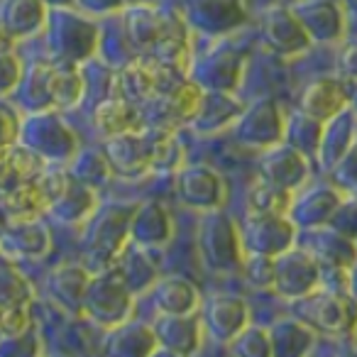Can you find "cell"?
Returning <instances> with one entry per match:
<instances>
[{"mask_svg":"<svg viewBox=\"0 0 357 357\" xmlns=\"http://www.w3.org/2000/svg\"><path fill=\"white\" fill-rule=\"evenodd\" d=\"M135 206L110 204L103 211H96L89 218V230L84 238L86 267L93 274L108 272L115 267L123 250L128 248L130 225H132Z\"/></svg>","mask_w":357,"mask_h":357,"instance_id":"obj_1","label":"cell"},{"mask_svg":"<svg viewBox=\"0 0 357 357\" xmlns=\"http://www.w3.org/2000/svg\"><path fill=\"white\" fill-rule=\"evenodd\" d=\"M199 250L206 267L213 272H240L245 259L243 235L220 208L204 211L199 225Z\"/></svg>","mask_w":357,"mask_h":357,"instance_id":"obj_2","label":"cell"},{"mask_svg":"<svg viewBox=\"0 0 357 357\" xmlns=\"http://www.w3.org/2000/svg\"><path fill=\"white\" fill-rule=\"evenodd\" d=\"M135 306V291L125 284V279L120 277L118 269H108V272L93 274L89 284V291L84 298V313L86 318L96 323L100 328H113L123 326L130 318Z\"/></svg>","mask_w":357,"mask_h":357,"instance_id":"obj_3","label":"cell"},{"mask_svg":"<svg viewBox=\"0 0 357 357\" xmlns=\"http://www.w3.org/2000/svg\"><path fill=\"white\" fill-rule=\"evenodd\" d=\"M37 184L47 194L50 213L61 223H84L96 213V194L74 172L50 169L42 172Z\"/></svg>","mask_w":357,"mask_h":357,"instance_id":"obj_4","label":"cell"},{"mask_svg":"<svg viewBox=\"0 0 357 357\" xmlns=\"http://www.w3.org/2000/svg\"><path fill=\"white\" fill-rule=\"evenodd\" d=\"M294 313L311 328L323 333H350L357 326V298L350 294L316 289L308 296L296 298Z\"/></svg>","mask_w":357,"mask_h":357,"instance_id":"obj_5","label":"cell"},{"mask_svg":"<svg viewBox=\"0 0 357 357\" xmlns=\"http://www.w3.org/2000/svg\"><path fill=\"white\" fill-rule=\"evenodd\" d=\"M22 144L35 149L45 159H74L79 154V142L69 125L61 120L59 113L54 110H37L22 120Z\"/></svg>","mask_w":357,"mask_h":357,"instance_id":"obj_6","label":"cell"},{"mask_svg":"<svg viewBox=\"0 0 357 357\" xmlns=\"http://www.w3.org/2000/svg\"><path fill=\"white\" fill-rule=\"evenodd\" d=\"M235 139L245 147L269 149L287 137L282 108L274 98H257L235 120Z\"/></svg>","mask_w":357,"mask_h":357,"instance_id":"obj_7","label":"cell"},{"mask_svg":"<svg viewBox=\"0 0 357 357\" xmlns=\"http://www.w3.org/2000/svg\"><path fill=\"white\" fill-rule=\"evenodd\" d=\"M50 40L61 61L79 64L98 50V27L76 13L56 10L50 15Z\"/></svg>","mask_w":357,"mask_h":357,"instance_id":"obj_8","label":"cell"},{"mask_svg":"<svg viewBox=\"0 0 357 357\" xmlns=\"http://www.w3.org/2000/svg\"><path fill=\"white\" fill-rule=\"evenodd\" d=\"M240 235H243L245 252L272 255V257H277V255L287 252L289 248H294L296 223L289 215L250 211L243 220Z\"/></svg>","mask_w":357,"mask_h":357,"instance_id":"obj_9","label":"cell"},{"mask_svg":"<svg viewBox=\"0 0 357 357\" xmlns=\"http://www.w3.org/2000/svg\"><path fill=\"white\" fill-rule=\"evenodd\" d=\"M321 289V262L308 250L289 248L277 255L274 291L287 298H301Z\"/></svg>","mask_w":357,"mask_h":357,"instance_id":"obj_10","label":"cell"},{"mask_svg":"<svg viewBox=\"0 0 357 357\" xmlns=\"http://www.w3.org/2000/svg\"><path fill=\"white\" fill-rule=\"evenodd\" d=\"M176 191L178 199L196 211L220 208L225 201V181L215 169L206 167V164H191V167L178 169Z\"/></svg>","mask_w":357,"mask_h":357,"instance_id":"obj_11","label":"cell"},{"mask_svg":"<svg viewBox=\"0 0 357 357\" xmlns=\"http://www.w3.org/2000/svg\"><path fill=\"white\" fill-rule=\"evenodd\" d=\"M201 96L204 89L196 84L194 79L184 81L178 89L169 91V93H159L152 100H147L149 108H152V125L157 130H167L172 132L174 128L184 123H191L201 105Z\"/></svg>","mask_w":357,"mask_h":357,"instance_id":"obj_12","label":"cell"},{"mask_svg":"<svg viewBox=\"0 0 357 357\" xmlns=\"http://www.w3.org/2000/svg\"><path fill=\"white\" fill-rule=\"evenodd\" d=\"M243 56L230 47H215L206 52L191 69V79L204 91H230L238 89L243 79Z\"/></svg>","mask_w":357,"mask_h":357,"instance_id":"obj_13","label":"cell"},{"mask_svg":"<svg viewBox=\"0 0 357 357\" xmlns=\"http://www.w3.org/2000/svg\"><path fill=\"white\" fill-rule=\"evenodd\" d=\"M262 40L274 54L294 56L301 54L311 45L306 27L289 8H269L262 17Z\"/></svg>","mask_w":357,"mask_h":357,"instance_id":"obj_14","label":"cell"},{"mask_svg":"<svg viewBox=\"0 0 357 357\" xmlns=\"http://www.w3.org/2000/svg\"><path fill=\"white\" fill-rule=\"evenodd\" d=\"M184 15L206 35H225L248 20L245 0H186Z\"/></svg>","mask_w":357,"mask_h":357,"instance_id":"obj_15","label":"cell"},{"mask_svg":"<svg viewBox=\"0 0 357 357\" xmlns=\"http://www.w3.org/2000/svg\"><path fill=\"white\" fill-rule=\"evenodd\" d=\"M204 326L218 342H233L250 326L248 303L233 294H215L204 303Z\"/></svg>","mask_w":357,"mask_h":357,"instance_id":"obj_16","label":"cell"},{"mask_svg":"<svg viewBox=\"0 0 357 357\" xmlns=\"http://www.w3.org/2000/svg\"><path fill=\"white\" fill-rule=\"evenodd\" d=\"M105 154L118 176H139L152 164V137L139 132H125L105 139Z\"/></svg>","mask_w":357,"mask_h":357,"instance_id":"obj_17","label":"cell"},{"mask_svg":"<svg viewBox=\"0 0 357 357\" xmlns=\"http://www.w3.org/2000/svg\"><path fill=\"white\" fill-rule=\"evenodd\" d=\"M291 10L313 42H337L345 35V13L335 0H301Z\"/></svg>","mask_w":357,"mask_h":357,"instance_id":"obj_18","label":"cell"},{"mask_svg":"<svg viewBox=\"0 0 357 357\" xmlns=\"http://www.w3.org/2000/svg\"><path fill=\"white\" fill-rule=\"evenodd\" d=\"M259 169H262L264 178L291 191H296L308 176L306 154L289 142H279L264 149L262 159H259Z\"/></svg>","mask_w":357,"mask_h":357,"instance_id":"obj_19","label":"cell"},{"mask_svg":"<svg viewBox=\"0 0 357 357\" xmlns=\"http://www.w3.org/2000/svg\"><path fill=\"white\" fill-rule=\"evenodd\" d=\"M159 350L169 355H194L201 347V323L194 313H162L154 323Z\"/></svg>","mask_w":357,"mask_h":357,"instance_id":"obj_20","label":"cell"},{"mask_svg":"<svg viewBox=\"0 0 357 357\" xmlns=\"http://www.w3.org/2000/svg\"><path fill=\"white\" fill-rule=\"evenodd\" d=\"M342 189H333V186H311L308 191H303L298 199H294L289 218L301 228H321L328 225V220L333 218V213L337 211V206L342 204Z\"/></svg>","mask_w":357,"mask_h":357,"instance_id":"obj_21","label":"cell"},{"mask_svg":"<svg viewBox=\"0 0 357 357\" xmlns=\"http://www.w3.org/2000/svg\"><path fill=\"white\" fill-rule=\"evenodd\" d=\"M96 130L105 139L125 132H139L144 128V115L137 110V103L123 96H105L93 110Z\"/></svg>","mask_w":357,"mask_h":357,"instance_id":"obj_22","label":"cell"},{"mask_svg":"<svg viewBox=\"0 0 357 357\" xmlns=\"http://www.w3.org/2000/svg\"><path fill=\"white\" fill-rule=\"evenodd\" d=\"M243 110V103L230 91H204L201 105L191 120V128L204 135L220 132L223 128L233 125Z\"/></svg>","mask_w":357,"mask_h":357,"instance_id":"obj_23","label":"cell"},{"mask_svg":"<svg viewBox=\"0 0 357 357\" xmlns=\"http://www.w3.org/2000/svg\"><path fill=\"white\" fill-rule=\"evenodd\" d=\"M130 235L142 248H164L174 235V220L159 201L135 206Z\"/></svg>","mask_w":357,"mask_h":357,"instance_id":"obj_24","label":"cell"},{"mask_svg":"<svg viewBox=\"0 0 357 357\" xmlns=\"http://www.w3.org/2000/svg\"><path fill=\"white\" fill-rule=\"evenodd\" d=\"M45 0H3V35L6 40H25L50 22Z\"/></svg>","mask_w":357,"mask_h":357,"instance_id":"obj_25","label":"cell"},{"mask_svg":"<svg viewBox=\"0 0 357 357\" xmlns=\"http://www.w3.org/2000/svg\"><path fill=\"white\" fill-rule=\"evenodd\" d=\"M91 279H93V272H91L86 264L84 267H79V264H66V267H59L50 274L47 289H50V296L54 298L61 308L81 313Z\"/></svg>","mask_w":357,"mask_h":357,"instance_id":"obj_26","label":"cell"},{"mask_svg":"<svg viewBox=\"0 0 357 357\" xmlns=\"http://www.w3.org/2000/svg\"><path fill=\"white\" fill-rule=\"evenodd\" d=\"M347 103H350V96L345 86L335 79H316L301 93V110L321 123H328L337 113H342Z\"/></svg>","mask_w":357,"mask_h":357,"instance_id":"obj_27","label":"cell"},{"mask_svg":"<svg viewBox=\"0 0 357 357\" xmlns=\"http://www.w3.org/2000/svg\"><path fill=\"white\" fill-rule=\"evenodd\" d=\"M355 123H357V115L350 108H345L342 113H337L335 118L326 123L321 149H318V162L323 164V169L335 167L347 154V149L355 144Z\"/></svg>","mask_w":357,"mask_h":357,"instance_id":"obj_28","label":"cell"},{"mask_svg":"<svg viewBox=\"0 0 357 357\" xmlns=\"http://www.w3.org/2000/svg\"><path fill=\"white\" fill-rule=\"evenodd\" d=\"M313 243L308 252L323 264V267H342L350 269L352 262L357 259V240L347 238V235L337 233L331 225H321V228H311Z\"/></svg>","mask_w":357,"mask_h":357,"instance_id":"obj_29","label":"cell"},{"mask_svg":"<svg viewBox=\"0 0 357 357\" xmlns=\"http://www.w3.org/2000/svg\"><path fill=\"white\" fill-rule=\"evenodd\" d=\"M159 350V340L154 326H144V323H130L125 321L123 326L113 328L105 342V352L108 355L120 357H142L154 355Z\"/></svg>","mask_w":357,"mask_h":357,"instance_id":"obj_30","label":"cell"},{"mask_svg":"<svg viewBox=\"0 0 357 357\" xmlns=\"http://www.w3.org/2000/svg\"><path fill=\"white\" fill-rule=\"evenodd\" d=\"M152 301L159 313H196L201 306L199 289L184 277H162L152 287Z\"/></svg>","mask_w":357,"mask_h":357,"instance_id":"obj_31","label":"cell"},{"mask_svg":"<svg viewBox=\"0 0 357 357\" xmlns=\"http://www.w3.org/2000/svg\"><path fill=\"white\" fill-rule=\"evenodd\" d=\"M3 213L8 220H37L42 213H50V201L37 181H25L6 189Z\"/></svg>","mask_w":357,"mask_h":357,"instance_id":"obj_32","label":"cell"},{"mask_svg":"<svg viewBox=\"0 0 357 357\" xmlns=\"http://www.w3.org/2000/svg\"><path fill=\"white\" fill-rule=\"evenodd\" d=\"M169 15L152 10L147 6H135L125 17V37L139 52H152L159 37L167 30Z\"/></svg>","mask_w":357,"mask_h":357,"instance_id":"obj_33","label":"cell"},{"mask_svg":"<svg viewBox=\"0 0 357 357\" xmlns=\"http://www.w3.org/2000/svg\"><path fill=\"white\" fill-rule=\"evenodd\" d=\"M3 248L25 257H40L50 250V233L37 220H8L3 230Z\"/></svg>","mask_w":357,"mask_h":357,"instance_id":"obj_34","label":"cell"},{"mask_svg":"<svg viewBox=\"0 0 357 357\" xmlns=\"http://www.w3.org/2000/svg\"><path fill=\"white\" fill-rule=\"evenodd\" d=\"M316 328H311L301 318H284L277 321L269 328V335H272V347L274 355L282 357H298L306 355L313 345H316Z\"/></svg>","mask_w":357,"mask_h":357,"instance_id":"obj_35","label":"cell"},{"mask_svg":"<svg viewBox=\"0 0 357 357\" xmlns=\"http://www.w3.org/2000/svg\"><path fill=\"white\" fill-rule=\"evenodd\" d=\"M45 172V157L30 149L27 144H10L3 147V178L6 189L25 181H37Z\"/></svg>","mask_w":357,"mask_h":357,"instance_id":"obj_36","label":"cell"},{"mask_svg":"<svg viewBox=\"0 0 357 357\" xmlns=\"http://www.w3.org/2000/svg\"><path fill=\"white\" fill-rule=\"evenodd\" d=\"M115 269H118L120 277L125 279V284H128L135 294L142 291V289H152L159 279L157 267H154V262L147 255V248L142 250V245H137V243H135V248L128 245V248L123 250V255H120L118 262H115Z\"/></svg>","mask_w":357,"mask_h":357,"instance_id":"obj_37","label":"cell"},{"mask_svg":"<svg viewBox=\"0 0 357 357\" xmlns=\"http://www.w3.org/2000/svg\"><path fill=\"white\" fill-rule=\"evenodd\" d=\"M149 54L159 64L186 69V61H189V30H186V22L169 15L167 30H164V35L159 37V42Z\"/></svg>","mask_w":357,"mask_h":357,"instance_id":"obj_38","label":"cell"},{"mask_svg":"<svg viewBox=\"0 0 357 357\" xmlns=\"http://www.w3.org/2000/svg\"><path fill=\"white\" fill-rule=\"evenodd\" d=\"M86 91V79L76 64L71 61H61V64L52 66L50 71V96L52 105L56 108H74Z\"/></svg>","mask_w":357,"mask_h":357,"instance_id":"obj_39","label":"cell"},{"mask_svg":"<svg viewBox=\"0 0 357 357\" xmlns=\"http://www.w3.org/2000/svg\"><path fill=\"white\" fill-rule=\"evenodd\" d=\"M113 93L110 96H123L130 98L132 103H142V100H152L157 96V84H154V69L149 64H135L125 66V71L113 79Z\"/></svg>","mask_w":357,"mask_h":357,"instance_id":"obj_40","label":"cell"},{"mask_svg":"<svg viewBox=\"0 0 357 357\" xmlns=\"http://www.w3.org/2000/svg\"><path fill=\"white\" fill-rule=\"evenodd\" d=\"M291 204H294V191L284 189V186L274 184V181H269V178H264V176H262V181H257L248 194V208L259 211V213L289 215Z\"/></svg>","mask_w":357,"mask_h":357,"instance_id":"obj_41","label":"cell"},{"mask_svg":"<svg viewBox=\"0 0 357 357\" xmlns=\"http://www.w3.org/2000/svg\"><path fill=\"white\" fill-rule=\"evenodd\" d=\"M323 128H326V123L311 118V115L301 110V113L291 115V120L287 123V142L294 144L296 149H301L306 157H318Z\"/></svg>","mask_w":357,"mask_h":357,"instance_id":"obj_42","label":"cell"},{"mask_svg":"<svg viewBox=\"0 0 357 357\" xmlns=\"http://www.w3.org/2000/svg\"><path fill=\"white\" fill-rule=\"evenodd\" d=\"M50 71L52 66L47 64H32L27 69V76L22 79L20 86V103L25 105L30 113L37 110H47L52 105V96H50Z\"/></svg>","mask_w":357,"mask_h":357,"instance_id":"obj_43","label":"cell"},{"mask_svg":"<svg viewBox=\"0 0 357 357\" xmlns=\"http://www.w3.org/2000/svg\"><path fill=\"white\" fill-rule=\"evenodd\" d=\"M71 172H74L84 184L96 189V186H103L105 181L113 176L115 169H113V164H110L105 149L103 152H98V149H86V152H79L74 157Z\"/></svg>","mask_w":357,"mask_h":357,"instance_id":"obj_44","label":"cell"},{"mask_svg":"<svg viewBox=\"0 0 357 357\" xmlns=\"http://www.w3.org/2000/svg\"><path fill=\"white\" fill-rule=\"evenodd\" d=\"M181 157V144L176 142L172 132L157 130V137H152V164L149 172H178L184 167Z\"/></svg>","mask_w":357,"mask_h":357,"instance_id":"obj_45","label":"cell"},{"mask_svg":"<svg viewBox=\"0 0 357 357\" xmlns=\"http://www.w3.org/2000/svg\"><path fill=\"white\" fill-rule=\"evenodd\" d=\"M243 277L248 279L252 287L257 289H274V277H277V257L272 255H257V252H245L243 267H240Z\"/></svg>","mask_w":357,"mask_h":357,"instance_id":"obj_46","label":"cell"},{"mask_svg":"<svg viewBox=\"0 0 357 357\" xmlns=\"http://www.w3.org/2000/svg\"><path fill=\"white\" fill-rule=\"evenodd\" d=\"M235 355H245V357H267L274 355L272 347V335H269L267 328H255L248 326L233 342H230Z\"/></svg>","mask_w":357,"mask_h":357,"instance_id":"obj_47","label":"cell"},{"mask_svg":"<svg viewBox=\"0 0 357 357\" xmlns=\"http://www.w3.org/2000/svg\"><path fill=\"white\" fill-rule=\"evenodd\" d=\"M3 306H13V303H30L32 301V284L17 272L13 264L3 262Z\"/></svg>","mask_w":357,"mask_h":357,"instance_id":"obj_48","label":"cell"},{"mask_svg":"<svg viewBox=\"0 0 357 357\" xmlns=\"http://www.w3.org/2000/svg\"><path fill=\"white\" fill-rule=\"evenodd\" d=\"M30 303L3 306V340L30 331Z\"/></svg>","mask_w":357,"mask_h":357,"instance_id":"obj_49","label":"cell"},{"mask_svg":"<svg viewBox=\"0 0 357 357\" xmlns=\"http://www.w3.org/2000/svg\"><path fill=\"white\" fill-rule=\"evenodd\" d=\"M328 225L335 228L337 233L357 240V196H352V199H342V204L337 206V211L333 213V218L328 220Z\"/></svg>","mask_w":357,"mask_h":357,"instance_id":"obj_50","label":"cell"},{"mask_svg":"<svg viewBox=\"0 0 357 357\" xmlns=\"http://www.w3.org/2000/svg\"><path fill=\"white\" fill-rule=\"evenodd\" d=\"M333 178L342 191L352 194L357 189V142L347 149V154L333 167Z\"/></svg>","mask_w":357,"mask_h":357,"instance_id":"obj_51","label":"cell"},{"mask_svg":"<svg viewBox=\"0 0 357 357\" xmlns=\"http://www.w3.org/2000/svg\"><path fill=\"white\" fill-rule=\"evenodd\" d=\"M22 84V66L13 52H3V96L13 93Z\"/></svg>","mask_w":357,"mask_h":357,"instance_id":"obj_52","label":"cell"},{"mask_svg":"<svg viewBox=\"0 0 357 357\" xmlns=\"http://www.w3.org/2000/svg\"><path fill=\"white\" fill-rule=\"evenodd\" d=\"M22 135V120L10 105H3V147L17 144Z\"/></svg>","mask_w":357,"mask_h":357,"instance_id":"obj_53","label":"cell"},{"mask_svg":"<svg viewBox=\"0 0 357 357\" xmlns=\"http://www.w3.org/2000/svg\"><path fill=\"white\" fill-rule=\"evenodd\" d=\"M337 66H340V74L345 76V79L357 81V42H347V45L342 47Z\"/></svg>","mask_w":357,"mask_h":357,"instance_id":"obj_54","label":"cell"},{"mask_svg":"<svg viewBox=\"0 0 357 357\" xmlns=\"http://www.w3.org/2000/svg\"><path fill=\"white\" fill-rule=\"evenodd\" d=\"M91 15H108L125 6V0H79Z\"/></svg>","mask_w":357,"mask_h":357,"instance_id":"obj_55","label":"cell"},{"mask_svg":"<svg viewBox=\"0 0 357 357\" xmlns=\"http://www.w3.org/2000/svg\"><path fill=\"white\" fill-rule=\"evenodd\" d=\"M347 291H350V296L357 298V259L352 262V267L347 269Z\"/></svg>","mask_w":357,"mask_h":357,"instance_id":"obj_56","label":"cell"},{"mask_svg":"<svg viewBox=\"0 0 357 357\" xmlns=\"http://www.w3.org/2000/svg\"><path fill=\"white\" fill-rule=\"evenodd\" d=\"M45 3H47L50 8H64V6H71L74 0H45Z\"/></svg>","mask_w":357,"mask_h":357,"instance_id":"obj_57","label":"cell"},{"mask_svg":"<svg viewBox=\"0 0 357 357\" xmlns=\"http://www.w3.org/2000/svg\"><path fill=\"white\" fill-rule=\"evenodd\" d=\"M152 0H125V6H147Z\"/></svg>","mask_w":357,"mask_h":357,"instance_id":"obj_58","label":"cell"},{"mask_svg":"<svg viewBox=\"0 0 357 357\" xmlns=\"http://www.w3.org/2000/svg\"><path fill=\"white\" fill-rule=\"evenodd\" d=\"M345 3H347V8H350L352 15H357V0H345Z\"/></svg>","mask_w":357,"mask_h":357,"instance_id":"obj_59","label":"cell"},{"mask_svg":"<svg viewBox=\"0 0 357 357\" xmlns=\"http://www.w3.org/2000/svg\"><path fill=\"white\" fill-rule=\"evenodd\" d=\"M352 103H355V113H357V91H355V98H352Z\"/></svg>","mask_w":357,"mask_h":357,"instance_id":"obj_60","label":"cell"},{"mask_svg":"<svg viewBox=\"0 0 357 357\" xmlns=\"http://www.w3.org/2000/svg\"><path fill=\"white\" fill-rule=\"evenodd\" d=\"M352 196H357V189H355V191H352Z\"/></svg>","mask_w":357,"mask_h":357,"instance_id":"obj_61","label":"cell"},{"mask_svg":"<svg viewBox=\"0 0 357 357\" xmlns=\"http://www.w3.org/2000/svg\"><path fill=\"white\" fill-rule=\"evenodd\" d=\"M355 333H357V326H355Z\"/></svg>","mask_w":357,"mask_h":357,"instance_id":"obj_62","label":"cell"}]
</instances>
